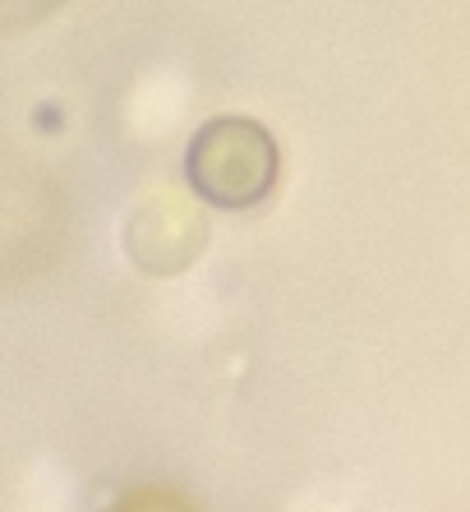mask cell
I'll return each instance as SVG.
<instances>
[{"label": "cell", "instance_id": "obj_1", "mask_svg": "<svg viewBox=\"0 0 470 512\" xmlns=\"http://www.w3.org/2000/svg\"><path fill=\"white\" fill-rule=\"evenodd\" d=\"M277 171H282L277 139L249 116L208 120L185 148V176L194 194L226 213H245L268 199Z\"/></svg>", "mask_w": 470, "mask_h": 512}, {"label": "cell", "instance_id": "obj_2", "mask_svg": "<svg viewBox=\"0 0 470 512\" xmlns=\"http://www.w3.org/2000/svg\"><path fill=\"white\" fill-rule=\"evenodd\" d=\"M116 512H189V508L180 494H171V489H139V494H130Z\"/></svg>", "mask_w": 470, "mask_h": 512}]
</instances>
